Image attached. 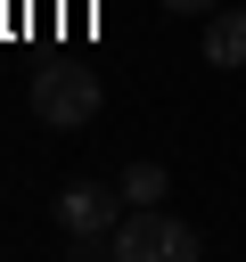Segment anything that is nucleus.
I'll list each match as a JSON object with an SVG mask.
<instances>
[{"label": "nucleus", "mask_w": 246, "mask_h": 262, "mask_svg": "<svg viewBox=\"0 0 246 262\" xmlns=\"http://www.w3.org/2000/svg\"><path fill=\"white\" fill-rule=\"evenodd\" d=\"M33 115H41L49 131H82V123L98 115V74H90V66H41V74H33Z\"/></svg>", "instance_id": "f03ea898"}, {"label": "nucleus", "mask_w": 246, "mask_h": 262, "mask_svg": "<svg viewBox=\"0 0 246 262\" xmlns=\"http://www.w3.org/2000/svg\"><path fill=\"white\" fill-rule=\"evenodd\" d=\"M115 188H123V205H164V188H172V172L139 156V164H123V180H115Z\"/></svg>", "instance_id": "39448f33"}, {"label": "nucleus", "mask_w": 246, "mask_h": 262, "mask_svg": "<svg viewBox=\"0 0 246 262\" xmlns=\"http://www.w3.org/2000/svg\"><path fill=\"white\" fill-rule=\"evenodd\" d=\"M115 221H123V188H98V180H66L57 188V229L74 237V254H98Z\"/></svg>", "instance_id": "7ed1b4c3"}, {"label": "nucleus", "mask_w": 246, "mask_h": 262, "mask_svg": "<svg viewBox=\"0 0 246 262\" xmlns=\"http://www.w3.org/2000/svg\"><path fill=\"white\" fill-rule=\"evenodd\" d=\"M197 49H205L213 74H238V66H246V8H213L205 33H197Z\"/></svg>", "instance_id": "20e7f679"}, {"label": "nucleus", "mask_w": 246, "mask_h": 262, "mask_svg": "<svg viewBox=\"0 0 246 262\" xmlns=\"http://www.w3.org/2000/svg\"><path fill=\"white\" fill-rule=\"evenodd\" d=\"M115 262H197V229L172 221L164 205H123V221L107 229Z\"/></svg>", "instance_id": "f257e3e1"}, {"label": "nucleus", "mask_w": 246, "mask_h": 262, "mask_svg": "<svg viewBox=\"0 0 246 262\" xmlns=\"http://www.w3.org/2000/svg\"><path fill=\"white\" fill-rule=\"evenodd\" d=\"M164 8H172V16H213L221 0H164Z\"/></svg>", "instance_id": "423d86ee"}]
</instances>
